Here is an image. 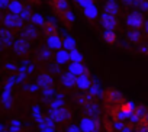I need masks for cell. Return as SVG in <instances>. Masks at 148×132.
<instances>
[{
    "label": "cell",
    "mask_w": 148,
    "mask_h": 132,
    "mask_svg": "<svg viewBox=\"0 0 148 132\" xmlns=\"http://www.w3.org/2000/svg\"><path fill=\"white\" fill-rule=\"evenodd\" d=\"M3 25L9 29H19L23 26V22L22 19L18 16V15H13V13H6L3 16Z\"/></svg>",
    "instance_id": "277c9868"
},
{
    "label": "cell",
    "mask_w": 148,
    "mask_h": 132,
    "mask_svg": "<svg viewBox=\"0 0 148 132\" xmlns=\"http://www.w3.org/2000/svg\"><path fill=\"white\" fill-rule=\"evenodd\" d=\"M51 58H52V52H51V49H48V48H42V49L39 51V60L48 61V60H51Z\"/></svg>",
    "instance_id": "f1b7e54d"
},
{
    "label": "cell",
    "mask_w": 148,
    "mask_h": 132,
    "mask_svg": "<svg viewBox=\"0 0 148 132\" xmlns=\"http://www.w3.org/2000/svg\"><path fill=\"white\" fill-rule=\"evenodd\" d=\"M138 8H139V10H141V12H147V9H148V3H147V0H144V2H142Z\"/></svg>",
    "instance_id": "60d3db41"
},
{
    "label": "cell",
    "mask_w": 148,
    "mask_h": 132,
    "mask_svg": "<svg viewBox=\"0 0 148 132\" xmlns=\"http://www.w3.org/2000/svg\"><path fill=\"white\" fill-rule=\"evenodd\" d=\"M97 8L95 6V5H92V6H89V8H86L84 9V16L87 18V19H95V18H97Z\"/></svg>",
    "instance_id": "4316f807"
},
{
    "label": "cell",
    "mask_w": 148,
    "mask_h": 132,
    "mask_svg": "<svg viewBox=\"0 0 148 132\" xmlns=\"http://www.w3.org/2000/svg\"><path fill=\"white\" fill-rule=\"evenodd\" d=\"M9 0H0V9H8L9 8Z\"/></svg>",
    "instance_id": "ab89813d"
},
{
    "label": "cell",
    "mask_w": 148,
    "mask_h": 132,
    "mask_svg": "<svg viewBox=\"0 0 148 132\" xmlns=\"http://www.w3.org/2000/svg\"><path fill=\"white\" fill-rule=\"evenodd\" d=\"M54 93H55V92H54L52 89H45V90H44V96H45L47 99H49V97H51Z\"/></svg>",
    "instance_id": "74e56055"
},
{
    "label": "cell",
    "mask_w": 148,
    "mask_h": 132,
    "mask_svg": "<svg viewBox=\"0 0 148 132\" xmlns=\"http://www.w3.org/2000/svg\"><path fill=\"white\" fill-rule=\"evenodd\" d=\"M139 51H141V54H147V45H145V44H142V45H141V48H139Z\"/></svg>",
    "instance_id": "f6af8a7d"
},
{
    "label": "cell",
    "mask_w": 148,
    "mask_h": 132,
    "mask_svg": "<svg viewBox=\"0 0 148 132\" xmlns=\"http://www.w3.org/2000/svg\"><path fill=\"white\" fill-rule=\"evenodd\" d=\"M2 131H3V126H2V125H0V132H2Z\"/></svg>",
    "instance_id": "7dc6e473"
},
{
    "label": "cell",
    "mask_w": 148,
    "mask_h": 132,
    "mask_svg": "<svg viewBox=\"0 0 148 132\" xmlns=\"http://www.w3.org/2000/svg\"><path fill=\"white\" fill-rule=\"evenodd\" d=\"M2 132H6V131H2Z\"/></svg>",
    "instance_id": "c3c4849f"
},
{
    "label": "cell",
    "mask_w": 148,
    "mask_h": 132,
    "mask_svg": "<svg viewBox=\"0 0 148 132\" xmlns=\"http://www.w3.org/2000/svg\"><path fill=\"white\" fill-rule=\"evenodd\" d=\"M144 2V0H132V6H135V8H138L141 3Z\"/></svg>",
    "instance_id": "ee69618b"
},
{
    "label": "cell",
    "mask_w": 148,
    "mask_h": 132,
    "mask_svg": "<svg viewBox=\"0 0 148 132\" xmlns=\"http://www.w3.org/2000/svg\"><path fill=\"white\" fill-rule=\"evenodd\" d=\"M41 129H42V132H54V129H52V128L45 126V123H42V125H41Z\"/></svg>",
    "instance_id": "7bdbcfd3"
},
{
    "label": "cell",
    "mask_w": 148,
    "mask_h": 132,
    "mask_svg": "<svg viewBox=\"0 0 148 132\" xmlns=\"http://www.w3.org/2000/svg\"><path fill=\"white\" fill-rule=\"evenodd\" d=\"M76 3H79L83 9H86V8H89V6H92L93 5V0H74Z\"/></svg>",
    "instance_id": "e575fe53"
},
{
    "label": "cell",
    "mask_w": 148,
    "mask_h": 132,
    "mask_svg": "<svg viewBox=\"0 0 148 132\" xmlns=\"http://www.w3.org/2000/svg\"><path fill=\"white\" fill-rule=\"evenodd\" d=\"M122 3H125L126 6H132V0H122Z\"/></svg>",
    "instance_id": "bcb514c9"
},
{
    "label": "cell",
    "mask_w": 148,
    "mask_h": 132,
    "mask_svg": "<svg viewBox=\"0 0 148 132\" xmlns=\"http://www.w3.org/2000/svg\"><path fill=\"white\" fill-rule=\"evenodd\" d=\"M128 39H129L131 42H134V44L141 42V39H142V34H141V31H135V29L128 31Z\"/></svg>",
    "instance_id": "603a6c76"
},
{
    "label": "cell",
    "mask_w": 148,
    "mask_h": 132,
    "mask_svg": "<svg viewBox=\"0 0 148 132\" xmlns=\"http://www.w3.org/2000/svg\"><path fill=\"white\" fill-rule=\"evenodd\" d=\"M67 132H80V129H79L77 125H70V126L67 128Z\"/></svg>",
    "instance_id": "f35d334b"
},
{
    "label": "cell",
    "mask_w": 148,
    "mask_h": 132,
    "mask_svg": "<svg viewBox=\"0 0 148 132\" xmlns=\"http://www.w3.org/2000/svg\"><path fill=\"white\" fill-rule=\"evenodd\" d=\"M144 16L139 10H134L131 12L128 16H126V25L131 28V29H135V31H139L144 25Z\"/></svg>",
    "instance_id": "6da1fadb"
},
{
    "label": "cell",
    "mask_w": 148,
    "mask_h": 132,
    "mask_svg": "<svg viewBox=\"0 0 148 132\" xmlns=\"http://www.w3.org/2000/svg\"><path fill=\"white\" fill-rule=\"evenodd\" d=\"M31 21H32L35 25H39V26H44V23H45V21L42 19V16H41L39 13H34V15H31Z\"/></svg>",
    "instance_id": "4dcf8cb0"
},
{
    "label": "cell",
    "mask_w": 148,
    "mask_h": 132,
    "mask_svg": "<svg viewBox=\"0 0 148 132\" xmlns=\"http://www.w3.org/2000/svg\"><path fill=\"white\" fill-rule=\"evenodd\" d=\"M8 9H9V13H13V15H18L19 16V13L23 9V5L19 2V0H13V2L9 3V8Z\"/></svg>",
    "instance_id": "44dd1931"
},
{
    "label": "cell",
    "mask_w": 148,
    "mask_h": 132,
    "mask_svg": "<svg viewBox=\"0 0 148 132\" xmlns=\"http://www.w3.org/2000/svg\"><path fill=\"white\" fill-rule=\"evenodd\" d=\"M61 84L65 87V89H73L76 87V77L71 76L70 73H65L61 76Z\"/></svg>",
    "instance_id": "2e32d148"
},
{
    "label": "cell",
    "mask_w": 148,
    "mask_h": 132,
    "mask_svg": "<svg viewBox=\"0 0 148 132\" xmlns=\"http://www.w3.org/2000/svg\"><path fill=\"white\" fill-rule=\"evenodd\" d=\"M90 86H92V81H90L89 74H82V76H77L76 77V87L77 89L86 92V90L90 89Z\"/></svg>",
    "instance_id": "8fae6325"
},
{
    "label": "cell",
    "mask_w": 148,
    "mask_h": 132,
    "mask_svg": "<svg viewBox=\"0 0 148 132\" xmlns=\"http://www.w3.org/2000/svg\"><path fill=\"white\" fill-rule=\"evenodd\" d=\"M13 49L18 55H25L29 51V41H26L25 38H19L13 42Z\"/></svg>",
    "instance_id": "ba28073f"
},
{
    "label": "cell",
    "mask_w": 148,
    "mask_h": 132,
    "mask_svg": "<svg viewBox=\"0 0 148 132\" xmlns=\"http://www.w3.org/2000/svg\"><path fill=\"white\" fill-rule=\"evenodd\" d=\"M60 19H61V22L64 23V26H67L68 29L76 23V15L73 13V10L71 9H68L67 12H64L62 15H60Z\"/></svg>",
    "instance_id": "4fadbf2b"
},
{
    "label": "cell",
    "mask_w": 148,
    "mask_h": 132,
    "mask_svg": "<svg viewBox=\"0 0 148 132\" xmlns=\"http://www.w3.org/2000/svg\"><path fill=\"white\" fill-rule=\"evenodd\" d=\"M103 41H105L108 45L116 44V41H118L116 32H115V31H105V32H103Z\"/></svg>",
    "instance_id": "ffe728a7"
},
{
    "label": "cell",
    "mask_w": 148,
    "mask_h": 132,
    "mask_svg": "<svg viewBox=\"0 0 148 132\" xmlns=\"http://www.w3.org/2000/svg\"><path fill=\"white\" fill-rule=\"evenodd\" d=\"M121 132H134V128H132L131 125H125V126L121 129Z\"/></svg>",
    "instance_id": "b9f144b4"
},
{
    "label": "cell",
    "mask_w": 148,
    "mask_h": 132,
    "mask_svg": "<svg viewBox=\"0 0 148 132\" xmlns=\"http://www.w3.org/2000/svg\"><path fill=\"white\" fill-rule=\"evenodd\" d=\"M21 131V122L19 120H12V125H10V131L9 132H19Z\"/></svg>",
    "instance_id": "836d02e7"
},
{
    "label": "cell",
    "mask_w": 148,
    "mask_h": 132,
    "mask_svg": "<svg viewBox=\"0 0 148 132\" xmlns=\"http://www.w3.org/2000/svg\"><path fill=\"white\" fill-rule=\"evenodd\" d=\"M68 73L74 77H77L82 74H87V68L83 65V62H71L68 65Z\"/></svg>",
    "instance_id": "30bf717a"
},
{
    "label": "cell",
    "mask_w": 148,
    "mask_h": 132,
    "mask_svg": "<svg viewBox=\"0 0 148 132\" xmlns=\"http://www.w3.org/2000/svg\"><path fill=\"white\" fill-rule=\"evenodd\" d=\"M42 29H44V34H45L47 36H54V35H57V28H55V25H54L52 22H45L44 26H42Z\"/></svg>",
    "instance_id": "7402d4cb"
},
{
    "label": "cell",
    "mask_w": 148,
    "mask_h": 132,
    "mask_svg": "<svg viewBox=\"0 0 148 132\" xmlns=\"http://www.w3.org/2000/svg\"><path fill=\"white\" fill-rule=\"evenodd\" d=\"M68 61H71V62H83V55H82V52H80L77 48L68 51Z\"/></svg>",
    "instance_id": "d6986e66"
},
{
    "label": "cell",
    "mask_w": 148,
    "mask_h": 132,
    "mask_svg": "<svg viewBox=\"0 0 148 132\" xmlns=\"http://www.w3.org/2000/svg\"><path fill=\"white\" fill-rule=\"evenodd\" d=\"M52 84H54V77H52L51 74L44 73V74H41V76L38 77V81H36V86H38V87H41V89L45 90V89H51Z\"/></svg>",
    "instance_id": "9c48e42d"
},
{
    "label": "cell",
    "mask_w": 148,
    "mask_h": 132,
    "mask_svg": "<svg viewBox=\"0 0 148 132\" xmlns=\"http://www.w3.org/2000/svg\"><path fill=\"white\" fill-rule=\"evenodd\" d=\"M128 119H129V120H131V123H134V125H138V123L141 122V119H139L136 115H134V113H132V115H131Z\"/></svg>",
    "instance_id": "8d00e7d4"
},
{
    "label": "cell",
    "mask_w": 148,
    "mask_h": 132,
    "mask_svg": "<svg viewBox=\"0 0 148 132\" xmlns=\"http://www.w3.org/2000/svg\"><path fill=\"white\" fill-rule=\"evenodd\" d=\"M0 42H2L3 47H9V45H12V42H13V36H12V34H10L8 29H2V31H0Z\"/></svg>",
    "instance_id": "ac0fdd59"
},
{
    "label": "cell",
    "mask_w": 148,
    "mask_h": 132,
    "mask_svg": "<svg viewBox=\"0 0 148 132\" xmlns=\"http://www.w3.org/2000/svg\"><path fill=\"white\" fill-rule=\"evenodd\" d=\"M36 36H38L36 28H35V26H28V28L23 31V36H22V38H25L26 41H29V39H34V38H36Z\"/></svg>",
    "instance_id": "d4e9b609"
},
{
    "label": "cell",
    "mask_w": 148,
    "mask_h": 132,
    "mask_svg": "<svg viewBox=\"0 0 148 132\" xmlns=\"http://www.w3.org/2000/svg\"><path fill=\"white\" fill-rule=\"evenodd\" d=\"M55 61H57L58 65L65 64V62L68 61V52H67V51H58V52L55 54Z\"/></svg>",
    "instance_id": "484cf974"
},
{
    "label": "cell",
    "mask_w": 148,
    "mask_h": 132,
    "mask_svg": "<svg viewBox=\"0 0 148 132\" xmlns=\"http://www.w3.org/2000/svg\"><path fill=\"white\" fill-rule=\"evenodd\" d=\"M100 25L105 31H115L119 25V21L116 16L108 15V13H102L100 16Z\"/></svg>",
    "instance_id": "3957f363"
},
{
    "label": "cell",
    "mask_w": 148,
    "mask_h": 132,
    "mask_svg": "<svg viewBox=\"0 0 148 132\" xmlns=\"http://www.w3.org/2000/svg\"><path fill=\"white\" fill-rule=\"evenodd\" d=\"M19 18L22 19V22H25V21H31V12H29V9L23 8L22 12L19 13Z\"/></svg>",
    "instance_id": "1f68e13d"
},
{
    "label": "cell",
    "mask_w": 148,
    "mask_h": 132,
    "mask_svg": "<svg viewBox=\"0 0 148 132\" xmlns=\"http://www.w3.org/2000/svg\"><path fill=\"white\" fill-rule=\"evenodd\" d=\"M105 13L116 16L119 13V3L116 2V0H106V3H105Z\"/></svg>",
    "instance_id": "5bb4252c"
},
{
    "label": "cell",
    "mask_w": 148,
    "mask_h": 132,
    "mask_svg": "<svg viewBox=\"0 0 148 132\" xmlns=\"http://www.w3.org/2000/svg\"><path fill=\"white\" fill-rule=\"evenodd\" d=\"M84 113L87 115V118L95 119L96 116H99L100 107H99V105H97L96 102H87V103L84 105Z\"/></svg>",
    "instance_id": "7c38bea8"
},
{
    "label": "cell",
    "mask_w": 148,
    "mask_h": 132,
    "mask_svg": "<svg viewBox=\"0 0 148 132\" xmlns=\"http://www.w3.org/2000/svg\"><path fill=\"white\" fill-rule=\"evenodd\" d=\"M89 90H90V93H89V94H92L93 97H95V96H100V94H102V89H100L97 84L90 86V89H89Z\"/></svg>",
    "instance_id": "d6a6232c"
},
{
    "label": "cell",
    "mask_w": 148,
    "mask_h": 132,
    "mask_svg": "<svg viewBox=\"0 0 148 132\" xmlns=\"http://www.w3.org/2000/svg\"><path fill=\"white\" fill-rule=\"evenodd\" d=\"M79 129H80V132H93V131L99 129V123H97L95 119L86 116V118H83V119L80 120Z\"/></svg>",
    "instance_id": "8992f818"
},
{
    "label": "cell",
    "mask_w": 148,
    "mask_h": 132,
    "mask_svg": "<svg viewBox=\"0 0 148 132\" xmlns=\"http://www.w3.org/2000/svg\"><path fill=\"white\" fill-rule=\"evenodd\" d=\"M48 118H51L54 123H62L65 120H70L71 115H70V112L65 107H57V109H51L49 110V116Z\"/></svg>",
    "instance_id": "7a4b0ae2"
},
{
    "label": "cell",
    "mask_w": 148,
    "mask_h": 132,
    "mask_svg": "<svg viewBox=\"0 0 148 132\" xmlns=\"http://www.w3.org/2000/svg\"><path fill=\"white\" fill-rule=\"evenodd\" d=\"M61 44H62V47L65 48L67 52L76 48V41H74V38H71V36H65L64 39H61Z\"/></svg>",
    "instance_id": "cb8c5ba5"
},
{
    "label": "cell",
    "mask_w": 148,
    "mask_h": 132,
    "mask_svg": "<svg viewBox=\"0 0 148 132\" xmlns=\"http://www.w3.org/2000/svg\"><path fill=\"white\" fill-rule=\"evenodd\" d=\"M134 115H136L139 119L145 118V116H147V107H145V105L135 106V109H134Z\"/></svg>",
    "instance_id": "83f0119b"
},
{
    "label": "cell",
    "mask_w": 148,
    "mask_h": 132,
    "mask_svg": "<svg viewBox=\"0 0 148 132\" xmlns=\"http://www.w3.org/2000/svg\"><path fill=\"white\" fill-rule=\"evenodd\" d=\"M134 109H135V103H134V102H122V103L119 105V110L126 116V119L134 113Z\"/></svg>",
    "instance_id": "e0dca14e"
},
{
    "label": "cell",
    "mask_w": 148,
    "mask_h": 132,
    "mask_svg": "<svg viewBox=\"0 0 148 132\" xmlns=\"http://www.w3.org/2000/svg\"><path fill=\"white\" fill-rule=\"evenodd\" d=\"M103 97L108 103H113V105H121L123 102V96L121 92H118L116 89H109L103 93Z\"/></svg>",
    "instance_id": "5b68a950"
},
{
    "label": "cell",
    "mask_w": 148,
    "mask_h": 132,
    "mask_svg": "<svg viewBox=\"0 0 148 132\" xmlns=\"http://www.w3.org/2000/svg\"><path fill=\"white\" fill-rule=\"evenodd\" d=\"M47 45H48V49H55V51H60L62 44H61V38L58 35H54V36H47Z\"/></svg>",
    "instance_id": "9a60e30c"
},
{
    "label": "cell",
    "mask_w": 148,
    "mask_h": 132,
    "mask_svg": "<svg viewBox=\"0 0 148 132\" xmlns=\"http://www.w3.org/2000/svg\"><path fill=\"white\" fill-rule=\"evenodd\" d=\"M134 132H148V126H147V116L141 119V122L136 125V129Z\"/></svg>",
    "instance_id": "f546056e"
},
{
    "label": "cell",
    "mask_w": 148,
    "mask_h": 132,
    "mask_svg": "<svg viewBox=\"0 0 148 132\" xmlns=\"http://www.w3.org/2000/svg\"><path fill=\"white\" fill-rule=\"evenodd\" d=\"M123 126H125L123 122H119V120H115V122H113V129H115V131H119V132H121V129H122Z\"/></svg>",
    "instance_id": "d590c367"
},
{
    "label": "cell",
    "mask_w": 148,
    "mask_h": 132,
    "mask_svg": "<svg viewBox=\"0 0 148 132\" xmlns=\"http://www.w3.org/2000/svg\"><path fill=\"white\" fill-rule=\"evenodd\" d=\"M51 8L60 16L70 9V3H68V0H51Z\"/></svg>",
    "instance_id": "52a82bcc"
}]
</instances>
